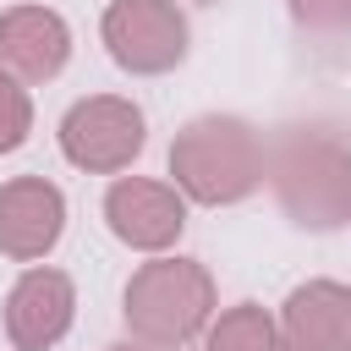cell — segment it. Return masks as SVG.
I'll return each mask as SVG.
<instances>
[{
  "label": "cell",
  "mask_w": 351,
  "mask_h": 351,
  "mask_svg": "<svg viewBox=\"0 0 351 351\" xmlns=\"http://www.w3.org/2000/svg\"><path fill=\"white\" fill-rule=\"evenodd\" d=\"M104 351H148V346H104Z\"/></svg>",
  "instance_id": "cell-14"
},
{
  "label": "cell",
  "mask_w": 351,
  "mask_h": 351,
  "mask_svg": "<svg viewBox=\"0 0 351 351\" xmlns=\"http://www.w3.org/2000/svg\"><path fill=\"white\" fill-rule=\"evenodd\" d=\"M170 176L192 203H241L263 181V143L236 115H203L176 132L170 143Z\"/></svg>",
  "instance_id": "cell-2"
},
{
  "label": "cell",
  "mask_w": 351,
  "mask_h": 351,
  "mask_svg": "<svg viewBox=\"0 0 351 351\" xmlns=\"http://www.w3.org/2000/svg\"><path fill=\"white\" fill-rule=\"evenodd\" d=\"M99 33L110 60L132 77H159L186 60V16L176 0H110Z\"/></svg>",
  "instance_id": "cell-4"
},
{
  "label": "cell",
  "mask_w": 351,
  "mask_h": 351,
  "mask_svg": "<svg viewBox=\"0 0 351 351\" xmlns=\"http://www.w3.org/2000/svg\"><path fill=\"white\" fill-rule=\"evenodd\" d=\"M143 110L121 93H93V99H77L60 121V154L77 165V170H93V176H115L126 170L137 154H143Z\"/></svg>",
  "instance_id": "cell-5"
},
{
  "label": "cell",
  "mask_w": 351,
  "mask_h": 351,
  "mask_svg": "<svg viewBox=\"0 0 351 351\" xmlns=\"http://www.w3.org/2000/svg\"><path fill=\"white\" fill-rule=\"evenodd\" d=\"M77 318V291L60 269H27L5 296V335L16 351H49Z\"/></svg>",
  "instance_id": "cell-9"
},
{
  "label": "cell",
  "mask_w": 351,
  "mask_h": 351,
  "mask_svg": "<svg viewBox=\"0 0 351 351\" xmlns=\"http://www.w3.org/2000/svg\"><path fill=\"white\" fill-rule=\"evenodd\" d=\"M104 219H110L115 241H126L137 252H165L186 230V197L176 186H165V181L126 176V181H115L104 192Z\"/></svg>",
  "instance_id": "cell-6"
},
{
  "label": "cell",
  "mask_w": 351,
  "mask_h": 351,
  "mask_svg": "<svg viewBox=\"0 0 351 351\" xmlns=\"http://www.w3.org/2000/svg\"><path fill=\"white\" fill-rule=\"evenodd\" d=\"M27 132H33V99L22 82L0 77V154H16L27 143Z\"/></svg>",
  "instance_id": "cell-12"
},
{
  "label": "cell",
  "mask_w": 351,
  "mask_h": 351,
  "mask_svg": "<svg viewBox=\"0 0 351 351\" xmlns=\"http://www.w3.org/2000/svg\"><path fill=\"white\" fill-rule=\"evenodd\" d=\"M263 176L302 230H340L351 219V154L335 137L285 132L274 154H263Z\"/></svg>",
  "instance_id": "cell-1"
},
{
  "label": "cell",
  "mask_w": 351,
  "mask_h": 351,
  "mask_svg": "<svg viewBox=\"0 0 351 351\" xmlns=\"http://www.w3.org/2000/svg\"><path fill=\"white\" fill-rule=\"evenodd\" d=\"M291 16L318 33H351V0H291Z\"/></svg>",
  "instance_id": "cell-13"
},
{
  "label": "cell",
  "mask_w": 351,
  "mask_h": 351,
  "mask_svg": "<svg viewBox=\"0 0 351 351\" xmlns=\"http://www.w3.org/2000/svg\"><path fill=\"white\" fill-rule=\"evenodd\" d=\"M71 55V27L49 5H11L0 11V77L11 82H49Z\"/></svg>",
  "instance_id": "cell-7"
},
{
  "label": "cell",
  "mask_w": 351,
  "mask_h": 351,
  "mask_svg": "<svg viewBox=\"0 0 351 351\" xmlns=\"http://www.w3.org/2000/svg\"><path fill=\"white\" fill-rule=\"evenodd\" d=\"M126 329L154 346V351H170V346H186L208 313H214V280L203 263L192 258H159V263H143L132 280H126Z\"/></svg>",
  "instance_id": "cell-3"
},
{
  "label": "cell",
  "mask_w": 351,
  "mask_h": 351,
  "mask_svg": "<svg viewBox=\"0 0 351 351\" xmlns=\"http://www.w3.org/2000/svg\"><path fill=\"white\" fill-rule=\"evenodd\" d=\"M203 351H285V340H280V324L258 302H241V307H225L208 324Z\"/></svg>",
  "instance_id": "cell-11"
},
{
  "label": "cell",
  "mask_w": 351,
  "mask_h": 351,
  "mask_svg": "<svg viewBox=\"0 0 351 351\" xmlns=\"http://www.w3.org/2000/svg\"><path fill=\"white\" fill-rule=\"evenodd\" d=\"M285 351H351V285L307 280L285 296L280 313Z\"/></svg>",
  "instance_id": "cell-10"
},
{
  "label": "cell",
  "mask_w": 351,
  "mask_h": 351,
  "mask_svg": "<svg viewBox=\"0 0 351 351\" xmlns=\"http://www.w3.org/2000/svg\"><path fill=\"white\" fill-rule=\"evenodd\" d=\"M66 230V197L44 176H16L0 186V252L16 263L44 258Z\"/></svg>",
  "instance_id": "cell-8"
}]
</instances>
